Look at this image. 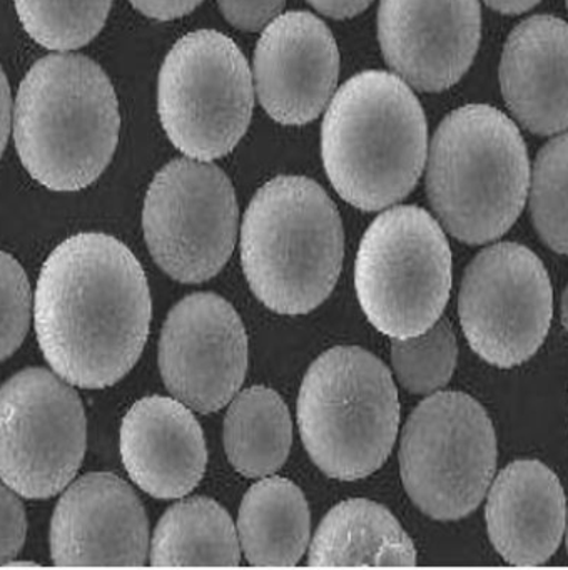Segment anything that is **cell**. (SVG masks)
<instances>
[{
    "label": "cell",
    "instance_id": "83f0119b",
    "mask_svg": "<svg viewBox=\"0 0 568 570\" xmlns=\"http://www.w3.org/2000/svg\"><path fill=\"white\" fill-rule=\"evenodd\" d=\"M26 509L10 487L0 483V566H9L26 542Z\"/></svg>",
    "mask_w": 568,
    "mask_h": 570
},
{
    "label": "cell",
    "instance_id": "277c9868",
    "mask_svg": "<svg viewBox=\"0 0 568 570\" xmlns=\"http://www.w3.org/2000/svg\"><path fill=\"white\" fill-rule=\"evenodd\" d=\"M343 225L323 188L277 176L257 189L241 226V263L254 295L281 315H306L333 292Z\"/></svg>",
    "mask_w": 568,
    "mask_h": 570
},
{
    "label": "cell",
    "instance_id": "4dcf8cb0",
    "mask_svg": "<svg viewBox=\"0 0 568 570\" xmlns=\"http://www.w3.org/2000/svg\"><path fill=\"white\" fill-rule=\"evenodd\" d=\"M317 12L333 19H347L363 12L373 0H307Z\"/></svg>",
    "mask_w": 568,
    "mask_h": 570
},
{
    "label": "cell",
    "instance_id": "d6986e66",
    "mask_svg": "<svg viewBox=\"0 0 568 570\" xmlns=\"http://www.w3.org/2000/svg\"><path fill=\"white\" fill-rule=\"evenodd\" d=\"M501 95L518 122L535 135L568 128V24L533 16L511 31L500 61Z\"/></svg>",
    "mask_w": 568,
    "mask_h": 570
},
{
    "label": "cell",
    "instance_id": "e0dca14e",
    "mask_svg": "<svg viewBox=\"0 0 568 570\" xmlns=\"http://www.w3.org/2000/svg\"><path fill=\"white\" fill-rule=\"evenodd\" d=\"M120 456L140 490L154 499H180L206 472V439L189 406L169 396H146L124 416Z\"/></svg>",
    "mask_w": 568,
    "mask_h": 570
},
{
    "label": "cell",
    "instance_id": "ffe728a7",
    "mask_svg": "<svg viewBox=\"0 0 568 570\" xmlns=\"http://www.w3.org/2000/svg\"><path fill=\"white\" fill-rule=\"evenodd\" d=\"M417 549L393 513L380 503L351 499L321 520L311 542V567H411Z\"/></svg>",
    "mask_w": 568,
    "mask_h": 570
},
{
    "label": "cell",
    "instance_id": "e575fe53",
    "mask_svg": "<svg viewBox=\"0 0 568 570\" xmlns=\"http://www.w3.org/2000/svg\"><path fill=\"white\" fill-rule=\"evenodd\" d=\"M568 519V517H567ZM567 550H568V520H567Z\"/></svg>",
    "mask_w": 568,
    "mask_h": 570
},
{
    "label": "cell",
    "instance_id": "d590c367",
    "mask_svg": "<svg viewBox=\"0 0 568 570\" xmlns=\"http://www.w3.org/2000/svg\"><path fill=\"white\" fill-rule=\"evenodd\" d=\"M567 9H568V0H567Z\"/></svg>",
    "mask_w": 568,
    "mask_h": 570
},
{
    "label": "cell",
    "instance_id": "4fadbf2b",
    "mask_svg": "<svg viewBox=\"0 0 568 570\" xmlns=\"http://www.w3.org/2000/svg\"><path fill=\"white\" fill-rule=\"evenodd\" d=\"M159 370L174 399L200 413L223 409L239 392L247 370V335L223 296L193 293L164 323Z\"/></svg>",
    "mask_w": 568,
    "mask_h": 570
},
{
    "label": "cell",
    "instance_id": "f546056e",
    "mask_svg": "<svg viewBox=\"0 0 568 570\" xmlns=\"http://www.w3.org/2000/svg\"><path fill=\"white\" fill-rule=\"evenodd\" d=\"M130 4L147 18L173 21L197 8L203 0H129Z\"/></svg>",
    "mask_w": 568,
    "mask_h": 570
},
{
    "label": "cell",
    "instance_id": "603a6c76",
    "mask_svg": "<svg viewBox=\"0 0 568 570\" xmlns=\"http://www.w3.org/2000/svg\"><path fill=\"white\" fill-rule=\"evenodd\" d=\"M223 436L227 459L241 475H273L286 462L293 443L290 410L274 390L251 386L231 402Z\"/></svg>",
    "mask_w": 568,
    "mask_h": 570
},
{
    "label": "cell",
    "instance_id": "9a60e30c",
    "mask_svg": "<svg viewBox=\"0 0 568 570\" xmlns=\"http://www.w3.org/2000/svg\"><path fill=\"white\" fill-rule=\"evenodd\" d=\"M149 550L146 510L114 473H87L66 490L50 523L59 567H140Z\"/></svg>",
    "mask_w": 568,
    "mask_h": 570
},
{
    "label": "cell",
    "instance_id": "6da1fadb",
    "mask_svg": "<svg viewBox=\"0 0 568 570\" xmlns=\"http://www.w3.org/2000/svg\"><path fill=\"white\" fill-rule=\"evenodd\" d=\"M153 318L146 273L114 236L80 233L40 269L33 298L37 342L70 385L106 389L136 365Z\"/></svg>",
    "mask_w": 568,
    "mask_h": 570
},
{
    "label": "cell",
    "instance_id": "d4e9b609",
    "mask_svg": "<svg viewBox=\"0 0 568 570\" xmlns=\"http://www.w3.org/2000/svg\"><path fill=\"white\" fill-rule=\"evenodd\" d=\"M530 215L545 245L568 256V132L551 139L535 159Z\"/></svg>",
    "mask_w": 568,
    "mask_h": 570
},
{
    "label": "cell",
    "instance_id": "7c38bea8",
    "mask_svg": "<svg viewBox=\"0 0 568 570\" xmlns=\"http://www.w3.org/2000/svg\"><path fill=\"white\" fill-rule=\"evenodd\" d=\"M471 350L498 368H513L543 345L554 292L541 259L527 246L498 243L474 256L458 298Z\"/></svg>",
    "mask_w": 568,
    "mask_h": 570
},
{
    "label": "cell",
    "instance_id": "cb8c5ba5",
    "mask_svg": "<svg viewBox=\"0 0 568 570\" xmlns=\"http://www.w3.org/2000/svg\"><path fill=\"white\" fill-rule=\"evenodd\" d=\"M112 0H13L27 35L50 51L89 45L106 24Z\"/></svg>",
    "mask_w": 568,
    "mask_h": 570
},
{
    "label": "cell",
    "instance_id": "9c48e42d",
    "mask_svg": "<svg viewBox=\"0 0 568 570\" xmlns=\"http://www.w3.org/2000/svg\"><path fill=\"white\" fill-rule=\"evenodd\" d=\"M253 106L249 66L227 36L190 32L164 59L157 85L160 125L190 159L214 161L233 151Z\"/></svg>",
    "mask_w": 568,
    "mask_h": 570
},
{
    "label": "cell",
    "instance_id": "ba28073f",
    "mask_svg": "<svg viewBox=\"0 0 568 570\" xmlns=\"http://www.w3.org/2000/svg\"><path fill=\"white\" fill-rule=\"evenodd\" d=\"M497 466V436L483 406L467 393L440 392L413 410L401 432V480L434 520L470 515Z\"/></svg>",
    "mask_w": 568,
    "mask_h": 570
},
{
    "label": "cell",
    "instance_id": "d6a6232c",
    "mask_svg": "<svg viewBox=\"0 0 568 570\" xmlns=\"http://www.w3.org/2000/svg\"><path fill=\"white\" fill-rule=\"evenodd\" d=\"M488 8L501 14H521V12L530 11L540 0H483Z\"/></svg>",
    "mask_w": 568,
    "mask_h": 570
},
{
    "label": "cell",
    "instance_id": "8992f818",
    "mask_svg": "<svg viewBox=\"0 0 568 570\" xmlns=\"http://www.w3.org/2000/svg\"><path fill=\"white\" fill-rule=\"evenodd\" d=\"M297 423L321 472L337 480L371 475L390 456L400 423L390 370L360 346L327 350L301 383Z\"/></svg>",
    "mask_w": 568,
    "mask_h": 570
},
{
    "label": "cell",
    "instance_id": "836d02e7",
    "mask_svg": "<svg viewBox=\"0 0 568 570\" xmlns=\"http://www.w3.org/2000/svg\"><path fill=\"white\" fill-rule=\"evenodd\" d=\"M561 323L568 330V285L565 288L564 296H561Z\"/></svg>",
    "mask_w": 568,
    "mask_h": 570
},
{
    "label": "cell",
    "instance_id": "1f68e13d",
    "mask_svg": "<svg viewBox=\"0 0 568 570\" xmlns=\"http://www.w3.org/2000/svg\"><path fill=\"white\" fill-rule=\"evenodd\" d=\"M12 119V98H10L9 82L0 68V158L7 146Z\"/></svg>",
    "mask_w": 568,
    "mask_h": 570
},
{
    "label": "cell",
    "instance_id": "5b68a950",
    "mask_svg": "<svg viewBox=\"0 0 568 570\" xmlns=\"http://www.w3.org/2000/svg\"><path fill=\"white\" fill-rule=\"evenodd\" d=\"M530 163L515 122L491 106L450 112L431 141L427 193L447 232L467 245L503 236L527 202Z\"/></svg>",
    "mask_w": 568,
    "mask_h": 570
},
{
    "label": "cell",
    "instance_id": "3957f363",
    "mask_svg": "<svg viewBox=\"0 0 568 570\" xmlns=\"http://www.w3.org/2000/svg\"><path fill=\"white\" fill-rule=\"evenodd\" d=\"M119 129L112 85L84 56H47L20 82L13 141L23 168L47 189L92 185L112 159Z\"/></svg>",
    "mask_w": 568,
    "mask_h": 570
},
{
    "label": "cell",
    "instance_id": "484cf974",
    "mask_svg": "<svg viewBox=\"0 0 568 570\" xmlns=\"http://www.w3.org/2000/svg\"><path fill=\"white\" fill-rule=\"evenodd\" d=\"M458 345L453 326L440 318L430 330L391 345L394 375L414 395H431L443 389L457 366Z\"/></svg>",
    "mask_w": 568,
    "mask_h": 570
},
{
    "label": "cell",
    "instance_id": "52a82bcc",
    "mask_svg": "<svg viewBox=\"0 0 568 570\" xmlns=\"http://www.w3.org/2000/svg\"><path fill=\"white\" fill-rule=\"evenodd\" d=\"M354 286L371 325L394 340L430 330L451 289V249L437 219L418 206H396L364 233Z\"/></svg>",
    "mask_w": 568,
    "mask_h": 570
},
{
    "label": "cell",
    "instance_id": "ac0fdd59",
    "mask_svg": "<svg viewBox=\"0 0 568 570\" xmlns=\"http://www.w3.org/2000/svg\"><path fill=\"white\" fill-rule=\"evenodd\" d=\"M488 537L511 566H543L560 546L567 500L558 476L538 460L505 466L488 493Z\"/></svg>",
    "mask_w": 568,
    "mask_h": 570
},
{
    "label": "cell",
    "instance_id": "7a4b0ae2",
    "mask_svg": "<svg viewBox=\"0 0 568 570\" xmlns=\"http://www.w3.org/2000/svg\"><path fill=\"white\" fill-rule=\"evenodd\" d=\"M423 109L407 82L364 71L331 99L321 126V158L344 202L380 212L407 198L427 161Z\"/></svg>",
    "mask_w": 568,
    "mask_h": 570
},
{
    "label": "cell",
    "instance_id": "4316f807",
    "mask_svg": "<svg viewBox=\"0 0 568 570\" xmlns=\"http://www.w3.org/2000/svg\"><path fill=\"white\" fill-rule=\"evenodd\" d=\"M29 279L20 263L0 252V362L19 350L30 325Z\"/></svg>",
    "mask_w": 568,
    "mask_h": 570
},
{
    "label": "cell",
    "instance_id": "8fae6325",
    "mask_svg": "<svg viewBox=\"0 0 568 570\" xmlns=\"http://www.w3.org/2000/svg\"><path fill=\"white\" fill-rule=\"evenodd\" d=\"M82 402L59 376L27 368L0 389V479L26 499L66 489L86 453Z\"/></svg>",
    "mask_w": 568,
    "mask_h": 570
},
{
    "label": "cell",
    "instance_id": "7402d4cb",
    "mask_svg": "<svg viewBox=\"0 0 568 570\" xmlns=\"http://www.w3.org/2000/svg\"><path fill=\"white\" fill-rule=\"evenodd\" d=\"M149 557L154 567H236L241 546L229 513L216 500L193 497L164 513Z\"/></svg>",
    "mask_w": 568,
    "mask_h": 570
},
{
    "label": "cell",
    "instance_id": "44dd1931",
    "mask_svg": "<svg viewBox=\"0 0 568 570\" xmlns=\"http://www.w3.org/2000/svg\"><path fill=\"white\" fill-rule=\"evenodd\" d=\"M236 530L251 566L294 567L310 543V507L291 480L266 476L243 497Z\"/></svg>",
    "mask_w": 568,
    "mask_h": 570
},
{
    "label": "cell",
    "instance_id": "f1b7e54d",
    "mask_svg": "<svg viewBox=\"0 0 568 570\" xmlns=\"http://www.w3.org/2000/svg\"><path fill=\"white\" fill-rule=\"evenodd\" d=\"M286 0H217L226 21L236 29L256 32L283 11Z\"/></svg>",
    "mask_w": 568,
    "mask_h": 570
},
{
    "label": "cell",
    "instance_id": "5bb4252c",
    "mask_svg": "<svg viewBox=\"0 0 568 570\" xmlns=\"http://www.w3.org/2000/svg\"><path fill=\"white\" fill-rule=\"evenodd\" d=\"M478 0H381L378 38L384 61L413 88L457 85L480 45Z\"/></svg>",
    "mask_w": 568,
    "mask_h": 570
},
{
    "label": "cell",
    "instance_id": "30bf717a",
    "mask_svg": "<svg viewBox=\"0 0 568 570\" xmlns=\"http://www.w3.org/2000/svg\"><path fill=\"white\" fill-rule=\"evenodd\" d=\"M143 228L154 262L170 278L207 282L224 268L236 243L229 178L209 161L174 159L147 189Z\"/></svg>",
    "mask_w": 568,
    "mask_h": 570
},
{
    "label": "cell",
    "instance_id": "2e32d148",
    "mask_svg": "<svg viewBox=\"0 0 568 570\" xmlns=\"http://www.w3.org/2000/svg\"><path fill=\"white\" fill-rule=\"evenodd\" d=\"M253 71L257 98L274 121L307 125L333 96L340 51L316 16L286 12L264 28L254 49Z\"/></svg>",
    "mask_w": 568,
    "mask_h": 570
}]
</instances>
